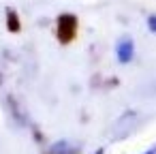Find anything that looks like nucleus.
Returning a JSON list of instances; mask_svg holds the SVG:
<instances>
[{"label": "nucleus", "mask_w": 156, "mask_h": 154, "mask_svg": "<svg viewBox=\"0 0 156 154\" xmlns=\"http://www.w3.org/2000/svg\"><path fill=\"white\" fill-rule=\"evenodd\" d=\"M75 34H77V17L73 13H62L58 17V41L71 43Z\"/></svg>", "instance_id": "f257e3e1"}, {"label": "nucleus", "mask_w": 156, "mask_h": 154, "mask_svg": "<svg viewBox=\"0 0 156 154\" xmlns=\"http://www.w3.org/2000/svg\"><path fill=\"white\" fill-rule=\"evenodd\" d=\"M115 58L120 64H128L135 58V43L130 37H122L115 45Z\"/></svg>", "instance_id": "f03ea898"}, {"label": "nucleus", "mask_w": 156, "mask_h": 154, "mask_svg": "<svg viewBox=\"0 0 156 154\" xmlns=\"http://www.w3.org/2000/svg\"><path fill=\"white\" fill-rule=\"evenodd\" d=\"M77 152H79V148L73 145V143L66 141V139H60V141L51 143L49 150H47V154H77Z\"/></svg>", "instance_id": "7ed1b4c3"}, {"label": "nucleus", "mask_w": 156, "mask_h": 154, "mask_svg": "<svg viewBox=\"0 0 156 154\" xmlns=\"http://www.w3.org/2000/svg\"><path fill=\"white\" fill-rule=\"evenodd\" d=\"M7 28H9V32H20V28H22L20 17L13 9H7Z\"/></svg>", "instance_id": "20e7f679"}, {"label": "nucleus", "mask_w": 156, "mask_h": 154, "mask_svg": "<svg viewBox=\"0 0 156 154\" xmlns=\"http://www.w3.org/2000/svg\"><path fill=\"white\" fill-rule=\"evenodd\" d=\"M147 28H150L152 32H156V15H150V17H147Z\"/></svg>", "instance_id": "39448f33"}, {"label": "nucleus", "mask_w": 156, "mask_h": 154, "mask_svg": "<svg viewBox=\"0 0 156 154\" xmlns=\"http://www.w3.org/2000/svg\"><path fill=\"white\" fill-rule=\"evenodd\" d=\"M143 154H156V145H154V148H150V150H147V152H143Z\"/></svg>", "instance_id": "423d86ee"}, {"label": "nucleus", "mask_w": 156, "mask_h": 154, "mask_svg": "<svg viewBox=\"0 0 156 154\" xmlns=\"http://www.w3.org/2000/svg\"><path fill=\"white\" fill-rule=\"evenodd\" d=\"M94 154H105V150H103V148H98V150H96Z\"/></svg>", "instance_id": "0eeeda50"}]
</instances>
